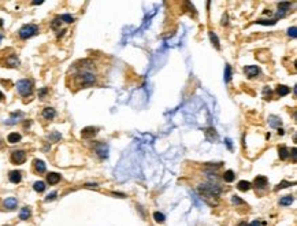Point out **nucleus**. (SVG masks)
Returning a JSON list of instances; mask_svg holds the SVG:
<instances>
[{
  "instance_id": "obj_11",
  "label": "nucleus",
  "mask_w": 297,
  "mask_h": 226,
  "mask_svg": "<svg viewBox=\"0 0 297 226\" xmlns=\"http://www.w3.org/2000/svg\"><path fill=\"white\" fill-rule=\"evenodd\" d=\"M59 181H60V174H58V173H49L47 176V182L49 185H55Z\"/></svg>"
},
{
  "instance_id": "obj_35",
  "label": "nucleus",
  "mask_w": 297,
  "mask_h": 226,
  "mask_svg": "<svg viewBox=\"0 0 297 226\" xmlns=\"http://www.w3.org/2000/svg\"><path fill=\"white\" fill-rule=\"evenodd\" d=\"M232 202L234 203V204H244V200H241L238 196H233L232 197Z\"/></svg>"
},
{
  "instance_id": "obj_7",
  "label": "nucleus",
  "mask_w": 297,
  "mask_h": 226,
  "mask_svg": "<svg viewBox=\"0 0 297 226\" xmlns=\"http://www.w3.org/2000/svg\"><path fill=\"white\" fill-rule=\"evenodd\" d=\"M244 73L248 78H255L260 74V68L258 66H245L244 67Z\"/></svg>"
},
{
  "instance_id": "obj_13",
  "label": "nucleus",
  "mask_w": 297,
  "mask_h": 226,
  "mask_svg": "<svg viewBox=\"0 0 297 226\" xmlns=\"http://www.w3.org/2000/svg\"><path fill=\"white\" fill-rule=\"evenodd\" d=\"M3 204H4V207H6L7 210H14V208H17L18 202H17L15 197H8V199H6L3 202Z\"/></svg>"
},
{
  "instance_id": "obj_29",
  "label": "nucleus",
  "mask_w": 297,
  "mask_h": 226,
  "mask_svg": "<svg viewBox=\"0 0 297 226\" xmlns=\"http://www.w3.org/2000/svg\"><path fill=\"white\" fill-rule=\"evenodd\" d=\"M279 10H281V14H285L288 11V8H290V3H279Z\"/></svg>"
},
{
  "instance_id": "obj_32",
  "label": "nucleus",
  "mask_w": 297,
  "mask_h": 226,
  "mask_svg": "<svg viewBox=\"0 0 297 226\" xmlns=\"http://www.w3.org/2000/svg\"><path fill=\"white\" fill-rule=\"evenodd\" d=\"M60 22H62V21H60L59 18L54 19V21H52V24H51V27H52V29H58V27H59V25H60Z\"/></svg>"
},
{
  "instance_id": "obj_27",
  "label": "nucleus",
  "mask_w": 297,
  "mask_h": 226,
  "mask_svg": "<svg viewBox=\"0 0 297 226\" xmlns=\"http://www.w3.org/2000/svg\"><path fill=\"white\" fill-rule=\"evenodd\" d=\"M268 122H270V125L273 126V128H278L279 129V126H281V121H279L276 116H270V119H268Z\"/></svg>"
},
{
  "instance_id": "obj_43",
  "label": "nucleus",
  "mask_w": 297,
  "mask_h": 226,
  "mask_svg": "<svg viewBox=\"0 0 297 226\" xmlns=\"http://www.w3.org/2000/svg\"><path fill=\"white\" fill-rule=\"evenodd\" d=\"M3 99H4V95H3V93H2V92H0V101L3 100Z\"/></svg>"
},
{
  "instance_id": "obj_38",
  "label": "nucleus",
  "mask_w": 297,
  "mask_h": 226,
  "mask_svg": "<svg viewBox=\"0 0 297 226\" xmlns=\"http://www.w3.org/2000/svg\"><path fill=\"white\" fill-rule=\"evenodd\" d=\"M56 196H58V195H56V192H52V193H51V195H48V197H45V202H49V200H54Z\"/></svg>"
},
{
  "instance_id": "obj_45",
  "label": "nucleus",
  "mask_w": 297,
  "mask_h": 226,
  "mask_svg": "<svg viewBox=\"0 0 297 226\" xmlns=\"http://www.w3.org/2000/svg\"><path fill=\"white\" fill-rule=\"evenodd\" d=\"M2 39H3V37H2V36H0V41H2Z\"/></svg>"
},
{
  "instance_id": "obj_30",
  "label": "nucleus",
  "mask_w": 297,
  "mask_h": 226,
  "mask_svg": "<svg viewBox=\"0 0 297 226\" xmlns=\"http://www.w3.org/2000/svg\"><path fill=\"white\" fill-rule=\"evenodd\" d=\"M276 22V19H270V21H267V19H258L256 21V24H260V25H274Z\"/></svg>"
},
{
  "instance_id": "obj_25",
  "label": "nucleus",
  "mask_w": 297,
  "mask_h": 226,
  "mask_svg": "<svg viewBox=\"0 0 297 226\" xmlns=\"http://www.w3.org/2000/svg\"><path fill=\"white\" fill-rule=\"evenodd\" d=\"M33 189L36 190V192H44L45 184L43 181H37V182H34V185H33Z\"/></svg>"
},
{
  "instance_id": "obj_33",
  "label": "nucleus",
  "mask_w": 297,
  "mask_h": 226,
  "mask_svg": "<svg viewBox=\"0 0 297 226\" xmlns=\"http://www.w3.org/2000/svg\"><path fill=\"white\" fill-rule=\"evenodd\" d=\"M288 34L290 37H293V39H296V36H297V34H296V26H292L290 29L288 30Z\"/></svg>"
},
{
  "instance_id": "obj_28",
  "label": "nucleus",
  "mask_w": 297,
  "mask_h": 226,
  "mask_svg": "<svg viewBox=\"0 0 297 226\" xmlns=\"http://www.w3.org/2000/svg\"><path fill=\"white\" fill-rule=\"evenodd\" d=\"M59 19H60V21H63V22H67V24H71V22H74V18H73L71 15H68V14L60 15Z\"/></svg>"
},
{
  "instance_id": "obj_9",
  "label": "nucleus",
  "mask_w": 297,
  "mask_h": 226,
  "mask_svg": "<svg viewBox=\"0 0 297 226\" xmlns=\"http://www.w3.org/2000/svg\"><path fill=\"white\" fill-rule=\"evenodd\" d=\"M96 154H97L101 159L107 158V155H108V148H107V145H106V144H103V143L97 144V145H96Z\"/></svg>"
},
{
  "instance_id": "obj_5",
  "label": "nucleus",
  "mask_w": 297,
  "mask_h": 226,
  "mask_svg": "<svg viewBox=\"0 0 297 226\" xmlns=\"http://www.w3.org/2000/svg\"><path fill=\"white\" fill-rule=\"evenodd\" d=\"M26 159V152L22 151V149H17V151H12L11 154V162L14 164H22Z\"/></svg>"
},
{
  "instance_id": "obj_12",
  "label": "nucleus",
  "mask_w": 297,
  "mask_h": 226,
  "mask_svg": "<svg viewBox=\"0 0 297 226\" xmlns=\"http://www.w3.org/2000/svg\"><path fill=\"white\" fill-rule=\"evenodd\" d=\"M55 115H56V111L52 107H47L43 110V118L44 119H54Z\"/></svg>"
},
{
  "instance_id": "obj_2",
  "label": "nucleus",
  "mask_w": 297,
  "mask_h": 226,
  "mask_svg": "<svg viewBox=\"0 0 297 226\" xmlns=\"http://www.w3.org/2000/svg\"><path fill=\"white\" fill-rule=\"evenodd\" d=\"M199 192L207 197H218L220 195V188L214 184H203L199 186Z\"/></svg>"
},
{
  "instance_id": "obj_24",
  "label": "nucleus",
  "mask_w": 297,
  "mask_h": 226,
  "mask_svg": "<svg viewBox=\"0 0 297 226\" xmlns=\"http://www.w3.org/2000/svg\"><path fill=\"white\" fill-rule=\"evenodd\" d=\"M210 39H211L212 45H215V48H216V49H219V48H220V45H219V40H218V36H216V34H215L214 32H210Z\"/></svg>"
},
{
  "instance_id": "obj_20",
  "label": "nucleus",
  "mask_w": 297,
  "mask_h": 226,
  "mask_svg": "<svg viewBox=\"0 0 297 226\" xmlns=\"http://www.w3.org/2000/svg\"><path fill=\"white\" fill-rule=\"evenodd\" d=\"M235 178V174L233 170H227V171H225V174H223V180H225L226 182H233Z\"/></svg>"
},
{
  "instance_id": "obj_31",
  "label": "nucleus",
  "mask_w": 297,
  "mask_h": 226,
  "mask_svg": "<svg viewBox=\"0 0 297 226\" xmlns=\"http://www.w3.org/2000/svg\"><path fill=\"white\" fill-rule=\"evenodd\" d=\"M153 218H155V221H156V222H159V223L164 222V215L162 214V212H158V211H156V212L153 214Z\"/></svg>"
},
{
  "instance_id": "obj_17",
  "label": "nucleus",
  "mask_w": 297,
  "mask_h": 226,
  "mask_svg": "<svg viewBox=\"0 0 297 226\" xmlns=\"http://www.w3.org/2000/svg\"><path fill=\"white\" fill-rule=\"evenodd\" d=\"M34 163V169H36L37 173H44L45 171V163L43 161H40V159H36V161L33 162Z\"/></svg>"
},
{
  "instance_id": "obj_44",
  "label": "nucleus",
  "mask_w": 297,
  "mask_h": 226,
  "mask_svg": "<svg viewBox=\"0 0 297 226\" xmlns=\"http://www.w3.org/2000/svg\"><path fill=\"white\" fill-rule=\"evenodd\" d=\"M278 133L281 134V136H282V134H283V130H282V129H278Z\"/></svg>"
},
{
  "instance_id": "obj_18",
  "label": "nucleus",
  "mask_w": 297,
  "mask_h": 226,
  "mask_svg": "<svg viewBox=\"0 0 297 226\" xmlns=\"http://www.w3.org/2000/svg\"><path fill=\"white\" fill-rule=\"evenodd\" d=\"M7 141H8L10 144L18 143V141H21V134L19 133H10L8 137H7Z\"/></svg>"
},
{
  "instance_id": "obj_41",
  "label": "nucleus",
  "mask_w": 297,
  "mask_h": 226,
  "mask_svg": "<svg viewBox=\"0 0 297 226\" xmlns=\"http://www.w3.org/2000/svg\"><path fill=\"white\" fill-rule=\"evenodd\" d=\"M248 226H261V223L260 222H258V221H253L251 225H248Z\"/></svg>"
},
{
  "instance_id": "obj_15",
  "label": "nucleus",
  "mask_w": 297,
  "mask_h": 226,
  "mask_svg": "<svg viewBox=\"0 0 297 226\" xmlns=\"http://www.w3.org/2000/svg\"><path fill=\"white\" fill-rule=\"evenodd\" d=\"M8 177H10V181H11L12 184H18V182H21V180H22L21 171H11Z\"/></svg>"
},
{
  "instance_id": "obj_8",
  "label": "nucleus",
  "mask_w": 297,
  "mask_h": 226,
  "mask_svg": "<svg viewBox=\"0 0 297 226\" xmlns=\"http://www.w3.org/2000/svg\"><path fill=\"white\" fill-rule=\"evenodd\" d=\"M96 133H97V129L89 126V128L82 129V132H81V137H82V138H92L93 136H96Z\"/></svg>"
},
{
  "instance_id": "obj_39",
  "label": "nucleus",
  "mask_w": 297,
  "mask_h": 226,
  "mask_svg": "<svg viewBox=\"0 0 297 226\" xmlns=\"http://www.w3.org/2000/svg\"><path fill=\"white\" fill-rule=\"evenodd\" d=\"M289 154H292V158H293V162L296 163V148H292V151H289Z\"/></svg>"
},
{
  "instance_id": "obj_1",
  "label": "nucleus",
  "mask_w": 297,
  "mask_h": 226,
  "mask_svg": "<svg viewBox=\"0 0 297 226\" xmlns=\"http://www.w3.org/2000/svg\"><path fill=\"white\" fill-rule=\"evenodd\" d=\"M74 85L78 88H86V86H90L96 82V77L93 73L89 72H82L78 73L77 75H74Z\"/></svg>"
},
{
  "instance_id": "obj_14",
  "label": "nucleus",
  "mask_w": 297,
  "mask_h": 226,
  "mask_svg": "<svg viewBox=\"0 0 297 226\" xmlns=\"http://www.w3.org/2000/svg\"><path fill=\"white\" fill-rule=\"evenodd\" d=\"M278 155H279V159H282V161H286L289 158V149L286 145H281L278 147Z\"/></svg>"
},
{
  "instance_id": "obj_42",
  "label": "nucleus",
  "mask_w": 297,
  "mask_h": 226,
  "mask_svg": "<svg viewBox=\"0 0 297 226\" xmlns=\"http://www.w3.org/2000/svg\"><path fill=\"white\" fill-rule=\"evenodd\" d=\"M238 226H248V225H247V222H240Z\"/></svg>"
},
{
  "instance_id": "obj_10",
  "label": "nucleus",
  "mask_w": 297,
  "mask_h": 226,
  "mask_svg": "<svg viewBox=\"0 0 297 226\" xmlns=\"http://www.w3.org/2000/svg\"><path fill=\"white\" fill-rule=\"evenodd\" d=\"M267 184H268V181H267V178H266L264 176H258L255 178V186L259 188V189H263V188H266V186H267Z\"/></svg>"
},
{
  "instance_id": "obj_3",
  "label": "nucleus",
  "mask_w": 297,
  "mask_h": 226,
  "mask_svg": "<svg viewBox=\"0 0 297 226\" xmlns=\"http://www.w3.org/2000/svg\"><path fill=\"white\" fill-rule=\"evenodd\" d=\"M37 33H39V26H37V25H33V24H29V25L22 26L21 29H19L18 34L22 40H26V39H29V37L37 34Z\"/></svg>"
},
{
  "instance_id": "obj_36",
  "label": "nucleus",
  "mask_w": 297,
  "mask_h": 226,
  "mask_svg": "<svg viewBox=\"0 0 297 226\" xmlns=\"http://www.w3.org/2000/svg\"><path fill=\"white\" fill-rule=\"evenodd\" d=\"M263 95H264V99L267 97V95H268V99L271 97V89L268 88V86H266L264 89H263Z\"/></svg>"
},
{
  "instance_id": "obj_37",
  "label": "nucleus",
  "mask_w": 297,
  "mask_h": 226,
  "mask_svg": "<svg viewBox=\"0 0 297 226\" xmlns=\"http://www.w3.org/2000/svg\"><path fill=\"white\" fill-rule=\"evenodd\" d=\"M47 93H48V89H47V88H41V89L39 91V97H41V99H43L45 95H47Z\"/></svg>"
},
{
  "instance_id": "obj_6",
  "label": "nucleus",
  "mask_w": 297,
  "mask_h": 226,
  "mask_svg": "<svg viewBox=\"0 0 297 226\" xmlns=\"http://www.w3.org/2000/svg\"><path fill=\"white\" fill-rule=\"evenodd\" d=\"M0 63H3V66H7V67H18L19 59L17 58L15 54H10L8 56H7V59H4L3 62H0Z\"/></svg>"
},
{
  "instance_id": "obj_4",
  "label": "nucleus",
  "mask_w": 297,
  "mask_h": 226,
  "mask_svg": "<svg viewBox=\"0 0 297 226\" xmlns=\"http://www.w3.org/2000/svg\"><path fill=\"white\" fill-rule=\"evenodd\" d=\"M17 89L22 96H30L33 92V82L30 80H21L17 82Z\"/></svg>"
},
{
  "instance_id": "obj_16",
  "label": "nucleus",
  "mask_w": 297,
  "mask_h": 226,
  "mask_svg": "<svg viewBox=\"0 0 297 226\" xmlns=\"http://www.w3.org/2000/svg\"><path fill=\"white\" fill-rule=\"evenodd\" d=\"M205 137H207L210 141H214V140H216V138H218V133L215 132V129L210 128V129H207V130H205Z\"/></svg>"
},
{
  "instance_id": "obj_23",
  "label": "nucleus",
  "mask_w": 297,
  "mask_h": 226,
  "mask_svg": "<svg viewBox=\"0 0 297 226\" xmlns=\"http://www.w3.org/2000/svg\"><path fill=\"white\" fill-rule=\"evenodd\" d=\"M30 214H32V212H30L29 208H27V207H24V208L21 210V212H19V218H21L22 221H25V219H27V218H30Z\"/></svg>"
},
{
  "instance_id": "obj_22",
  "label": "nucleus",
  "mask_w": 297,
  "mask_h": 226,
  "mask_svg": "<svg viewBox=\"0 0 297 226\" xmlns=\"http://www.w3.org/2000/svg\"><path fill=\"white\" fill-rule=\"evenodd\" d=\"M237 188L240 190H242V192H247V190L251 189V182H248V181H240V182H238V185H237Z\"/></svg>"
},
{
  "instance_id": "obj_34",
  "label": "nucleus",
  "mask_w": 297,
  "mask_h": 226,
  "mask_svg": "<svg viewBox=\"0 0 297 226\" xmlns=\"http://www.w3.org/2000/svg\"><path fill=\"white\" fill-rule=\"evenodd\" d=\"M290 182H288V181H282V182H281V184H279L278 185V186H276V189H283V188H288V186H290Z\"/></svg>"
},
{
  "instance_id": "obj_21",
  "label": "nucleus",
  "mask_w": 297,
  "mask_h": 226,
  "mask_svg": "<svg viewBox=\"0 0 297 226\" xmlns=\"http://www.w3.org/2000/svg\"><path fill=\"white\" fill-rule=\"evenodd\" d=\"M292 203H293V196H283V197H281L279 199V204L281 205H290Z\"/></svg>"
},
{
  "instance_id": "obj_40",
  "label": "nucleus",
  "mask_w": 297,
  "mask_h": 226,
  "mask_svg": "<svg viewBox=\"0 0 297 226\" xmlns=\"http://www.w3.org/2000/svg\"><path fill=\"white\" fill-rule=\"evenodd\" d=\"M225 143H226V145H227V148H229V149H232V148H233V145H232V140H230V138H226V140H225Z\"/></svg>"
},
{
  "instance_id": "obj_19",
  "label": "nucleus",
  "mask_w": 297,
  "mask_h": 226,
  "mask_svg": "<svg viewBox=\"0 0 297 226\" xmlns=\"http://www.w3.org/2000/svg\"><path fill=\"white\" fill-rule=\"evenodd\" d=\"M276 93H278L279 96H286L290 93V88H289V86H285V85H279L278 88H276Z\"/></svg>"
},
{
  "instance_id": "obj_26",
  "label": "nucleus",
  "mask_w": 297,
  "mask_h": 226,
  "mask_svg": "<svg viewBox=\"0 0 297 226\" xmlns=\"http://www.w3.org/2000/svg\"><path fill=\"white\" fill-rule=\"evenodd\" d=\"M232 80V67L229 65L225 66V82H229Z\"/></svg>"
}]
</instances>
